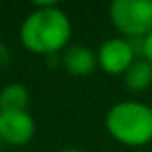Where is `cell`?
Wrapping results in <instances>:
<instances>
[{
  "instance_id": "obj_1",
  "label": "cell",
  "mask_w": 152,
  "mask_h": 152,
  "mask_svg": "<svg viewBox=\"0 0 152 152\" xmlns=\"http://www.w3.org/2000/svg\"><path fill=\"white\" fill-rule=\"evenodd\" d=\"M20 43L45 59L61 54L72 39V22L56 2H34V9L20 25Z\"/></svg>"
},
{
  "instance_id": "obj_2",
  "label": "cell",
  "mask_w": 152,
  "mask_h": 152,
  "mask_svg": "<svg viewBox=\"0 0 152 152\" xmlns=\"http://www.w3.org/2000/svg\"><path fill=\"white\" fill-rule=\"evenodd\" d=\"M104 125L116 143L145 147L152 141V106L140 100L116 102L106 113Z\"/></svg>"
},
{
  "instance_id": "obj_3",
  "label": "cell",
  "mask_w": 152,
  "mask_h": 152,
  "mask_svg": "<svg viewBox=\"0 0 152 152\" xmlns=\"http://www.w3.org/2000/svg\"><path fill=\"white\" fill-rule=\"evenodd\" d=\"M107 16L118 36L138 41L152 31V0H115Z\"/></svg>"
},
{
  "instance_id": "obj_4",
  "label": "cell",
  "mask_w": 152,
  "mask_h": 152,
  "mask_svg": "<svg viewBox=\"0 0 152 152\" xmlns=\"http://www.w3.org/2000/svg\"><path fill=\"white\" fill-rule=\"evenodd\" d=\"M138 59V50L134 41L115 36L100 43L97 50V63L102 72L107 75H125V72Z\"/></svg>"
},
{
  "instance_id": "obj_5",
  "label": "cell",
  "mask_w": 152,
  "mask_h": 152,
  "mask_svg": "<svg viewBox=\"0 0 152 152\" xmlns=\"http://www.w3.org/2000/svg\"><path fill=\"white\" fill-rule=\"evenodd\" d=\"M36 136V122L29 109L0 111V143L25 147Z\"/></svg>"
},
{
  "instance_id": "obj_6",
  "label": "cell",
  "mask_w": 152,
  "mask_h": 152,
  "mask_svg": "<svg viewBox=\"0 0 152 152\" xmlns=\"http://www.w3.org/2000/svg\"><path fill=\"white\" fill-rule=\"evenodd\" d=\"M61 64L72 77H88L99 66L97 52L86 45H68L61 52Z\"/></svg>"
},
{
  "instance_id": "obj_7",
  "label": "cell",
  "mask_w": 152,
  "mask_h": 152,
  "mask_svg": "<svg viewBox=\"0 0 152 152\" xmlns=\"http://www.w3.org/2000/svg\"><path fill=\"white\" fill-rule=\"evenodd\" d=\"M29 102L31 91L22 83H9L0 88V111H25Z\"/></svg>"
},
{
  "instance_id": "obj_8",
  "label": "cell",
  "mask_w": 152,
  "mask_h": 152,
  "mask_svg": "<svg viewBox=\"0 0 152 152\" xmlns=\"http://www.w3.org/2000/svg\"><path fill=\"white\" fill-rule=\"evenodd\" d=\"M125 88L131 93H143L152 86V64L138 57L124 75Z\"/></svg>"
},
{
  "instance_id": "obj_9",
  "label": "cell",
  "mask_w": 152,
  "mask_h": 152,
  "mask_svg": "<svg viewBox=\"0 0 152 152\" xmlns=\"http://www.w3.org/2000/svg\"><path fill=\"white\" fill-rule=\"evenodd\" d=\"M134 45H136V50H138V57H141V59H145L152 64V31L145 38L134 41Z\"/></svg>"
},
{
  "instance_id": "obj_10",
  "label": "cell",
  "mask_w": 152,
  "mask_h": 152,
  "mask_svg": "<svg viewBox=\"0 0 152 152\" xmlns=\"http://www.w3.org/2000/svg\"><path fill=\"white\" fill-rule=\"evenodd\" d=\"M11 63V50L7 48V45L0 39V70L7 68Z\"/></svg>"
},
{
  "instance_id": "obj_11",
  "label": "cell",
  "mask_w": 152,
  "mask_h": 152,
  "mask_svg": "<svg viewBox=\"0 0 152 152\" xmlns=\"http://www.w3.org/2000/svg\"><path fill=\"white\" fill-rule=\"evenodd\" d=\"M59 152H84V150H81V148H63Z\"/></svg>"
}]
</instances>
